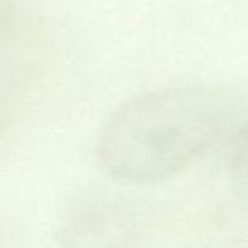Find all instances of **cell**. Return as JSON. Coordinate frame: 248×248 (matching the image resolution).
<instances>
[{
	"label": "cell",
	"instance_id": "obj_2",
	"mask_svg": "<svg viewBox=\"0 0 248 248\" xmlns=\"http://www.w3.org/2000/svg\"><path fill=\"white\" fill-rule=\"evenodd\" d=\"M243 146H245V150L248 152V128L245 129V133H243Z\"/></svg>",
	"mask_w": 248,
	"mask_h": 248
},
{
	"label": "cell",
	"instance_id": "obj_1",
	"mask_svg": "<svg viewBox=\"0 0 248 248\" xmlns=\"http://www.w3.org/2000/svg\"><path fill=\"white\" fill-rule=\"evenodd\" d=\"M228 117L219 89L192 83L153 90L110 114L99 133L97 160L121 182H160L213 148Z\"/></svg>",
	"mask_w": 248,
	"mask_h": 248
}]
</instances>
